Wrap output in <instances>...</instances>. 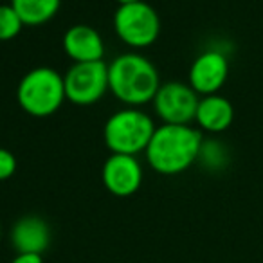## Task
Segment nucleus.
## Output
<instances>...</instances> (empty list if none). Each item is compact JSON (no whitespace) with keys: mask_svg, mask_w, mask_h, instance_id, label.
<instances>
[{"mask_svg":"<svg viewBox=\"0 0 263 263\" xmlns=\"http://www.w3.org/2000/svg\"><path fill=\"white\" fill-rule=\"evenodd\" d=\"M202 134L190 124H161L144 150L148 164L161 175H179L198 161Z\"/></svg>","mask_w":263,"mask_h":263,"instance_id":"obj_1","label":"nucleus"},{"mask_svg":"<svg viewBox=\"0 0 263 263\" xmlns=\"http://www.w3.org/2000/svg\"><path fill=\"white\" fill-rule=\"evenodd\" d=\"M159 87L157 67L137 52L119 54L108 65V90L126 106L137 108L154 101Z\"/></svg>","mask_w":263,"mask_h":263,"instance_id":"obj_2","label":"nucleus"},{"mask_svg":"<svg viewBox=\"0 0 263 263\" xmlns=\"http://www.w3.org/2000/svg\"><path fill=\"white\" fill-rule=\"evenodd\" d=\"M16 99L20 108L29 116H52L67 99L63 76L51 67H36L20 80Z\"/></svg>","mask_w":263,"mask_h":263,"instance_id":"obj_3","label":"nucleus"},{"mask_svg":"<svg viewBox=\"0 0 263 263\" xmlns=\"http://www.w3.org/2000/svg\"><path fill=\"white\" fill-rule=\"evenodd\" d=\"M155 128L148 114L128 106L108 117L103 128V139L112 154L137 155L146 150Z\"/></svg>","mask_w":263,"mask_h":263,"instance_id":"obj_4","label":"nucleus"},{"mask_svg":"<svg viewBox=\"0 0 263 263\" xmlns=\"http://www.w3.org/2000/svg\"><path fill=\"white\" fill-rule=\"evenodd\" d=\"M114 29L128 47L144 49L157 42L161 34L159 13L144 0L123 4L114 13Z\"/></svg>","mask_w":263,"mask_h":263,"instance_id":"obj_5","label":"nucleus"},{"mask_svg":"<svg viewBox=\"0 0 263 263\" xmlns=\"http://www.w3.org/2000/svg\"><path fill=\"white\" fill-rule=\"evenodd\" d=\"M65 96L70 103L88 106L101 101L108 90V65L105 62L74 63L63 76Z\"/></svg>","mask_w":263,"mask_h":263,"instance_id":"obj_6","label":"nucleus"},{"mask_svg":"<svg viewBox=\"0 0 263 263\" xmlns=\"http://www.w3.org/2000/svg\"><path fill=\"white\" fill-rule=\"evenodd\" d=\"M198 94L182 81H168L161 85L154 98V108L164 124H190L198 108Z\"/></svg>","mask_w":263,"mask_h":263,"instance_id":"obj_7","label":"nucleus"},{"mask_svg":"<svg viewBox=\"0 0 263 263\" xmlns=\"http://www.w3.org/2000/svg\"><path fill=\"white\" fill-rule=\"evenodd\" d=\"M229 76V62L227 56L215 49L204 51L195 58L190 67L187 83L198 96L218 94Z\"/></svg>","mask_w":263,"mask_h":263,"instance_id":"obj_8","label":"nucleus"},{"mask_svg":"<svg viewBox=\"0 0 263 263\" xmlns=\"http://www.w3.org/2000/svg\"><path fill=\"white\" fill-rule=\"evenodd\" d=\"M101 179L116 197H130L143 184V166L136 155L112 154L103 164Z\"/></svg>","mask_w":263,"mask_h":263,"instance_id":"obj_9","label":"nucleus"},{"mask_svg":"<svg viewBox=\"0 0 263 263\" xmlns=\"http://www.w3.org/2000/svg\"><path fill=\"white\" fill-rule=\"evenodd\" d=\"M63 51L74 63L101 62L105 56L103 38L94 27L78 24L65 31L63 34Z\"/></svg>","mask_w":263,"mask_h":263,"instance_id":"obj_10","label":"nucleus"},{"mask_svg":"<svg viewBox=\"0 0 263 263\" xmlns=\"http://www.w3.org/2000/svg\"><path fill=\"white\" fill-rule=\"evenodd\" d=\"M11 243L16 254H44L51 243V229L40 216H22L11 229Z\"/></svg>","mask_w":263,"mask_h":263,"instance_id":"obj_11","label":"nucleus"},{"mask_svg":"<svg viewBox=\"0 0 263 263\" xmlns=\"http://www.w3.org/2000/svg\"><path fill=\"white\" fill-rule=\"evenodd\" d=\"M195 121L202 130L209 132V134H222L233 124L234 108L229 99L220 94L204 96L198 101Z\"/></svg>","mask_w":263,"mask_h":263,"instance_id":"obj_12","label":"nucleus"},{"mask_svg":"<svg viewBox=\"0 0 263 263\" xmlns=\"http://www.w3.org/2000/svg\"><path fill=\"white\" fill-rule=\"evenodd\" d=\"M18 16L22 18L24 26H44L51 18H54L60 11L62 0H11Z\"/></svg>","mask_w":263,"mask_h":263,"instance_id":"obj_13","label":"nucleus"},{"mask_svg":"<svg viewBox=\"0 0 263 263\" xmlns=\"http://www.w3.org/2000/svg\"><path fill=\"white\" fill-rule=\"evenodd\" d=\"M24 22L11 4L0 6V42H9L20 34Z\"/></svg>","mask_w":263,"mask_h":263,"instance_id":"obj_14","label":"nucleus"},{"mask_svg":"<svg viewBox=\"0 0 263 263\" xmlns=\"http://www.w3.org/2000/svg\"><path fill=\"white\" fill-rule=\"evenodd\" d=\"M198 159H202L204 164L209 168H222L223 162L227 161V154L216 141H208V144L202 143Z\"/></svg>","mask_w":263,"mask_h":263,"instance_id":"obj_15","label":"nucleus"},{"mask_svg":"<svg viewBox=\"0 0 263 263\" xmlns=\"http://www.w3.org/2000/svg\"><path fill=\"white\" fill-rule=\"evenodd\" d=\"M16 172V157L13 155V152L0 148V182L8 180L15 175Z\"/></svg>","mask_w":263,"mask_h":263,"instance_id":"obj_16","label":"nucleus"},{"mask_svg":"<svg viewBox=\"0 0 263 263\" xmlns=\"http://www.w3.org/2000/svg\"><path fill=\"white\" fill-rule=\"evenodd\" d=\"M11 263H44L42 254H16Z\"/></svg>","mask_w":263,"mask_h":263,"instance_id":"obj_17","label":"nucleus"},{"mask_svg":"<svg viewBox=\"0 0 263 263\" xmlns=\"http://www.w3.org/2000/svg\"><path fill=\"white\" fill-rule=\"evenodd\" d=\"M117 4L123 6V4H132V2H139V0H116Z\"/></svg>","mask_w":263,"mask_h":263,"instance_id":"obj_18","label":"nucleus"},{"mask_svg":"<svg viewBox=\"0 0 263 263\" xmlns=\"http://www.w3.org/2000/svg\"><path fill=\"white\" fill-rule=\"evenodd\" d=\"M0 238H2V227H0Z\"/></svg>","mask_w":263,"mask_h":263,"instance_id":"obj_19","label":"nucleus"}]
</instances>
